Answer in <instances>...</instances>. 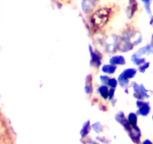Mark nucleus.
I'll use <instances>...</instances> for the list:
<instances>
[{
	"label": "nucleus",
	"instance_id": "obj_30",
	"mask_svg": "<svg viewBox=\"0 0 153 144\" xmlns=\"http://www.w3.org/2000/svg\"><path fill=\"white\" fill-rule=\"evenodd\" d=\"M149 25L150 26H153V15H152L149 19Z\"/></svg>",
	"mask_w": 153,
	"mask_h": 144
},
{
	"label": "nucleus",
	"instance_id": "obj_16",
	"mask_svg": "<svg viewBox=\"0 0 153 144\" xmlns=\"http://www.w3.org/2000/svg\"><path fill=\"white\" fill-rule=\"evenodd\" d=\"M102 71L106 74H113L116 72L117 70V66L113 65V64H105L101 68Z\"/></svg>",
	"mask_w": 153,
	"mask_h": 144
},
{
	"label": "nucleus",
	"instance_id": "obj_13",
	"mask_svg": "<svg viewBox=\"0 0 153 144\" xmlns=\"http://www.w3.org/2000/svg\"><path fill=\"white\" fill-rule=\"evenodd\" d=\"M93 79H92V76L91 74L88 75L86 78V81H85V92L87 93L88 94H91L94 92V87H93Z\"/></svg>",
	"mask_w": 153,
	"mask_h": 144
},
{
	"label": "nucleus",
	"instance_id": "obj_7",
	"mask_svg": "<svg viewBox=\"0 0 153 144\" xmlns=\"http://www.w3.org/2000/svg\"><path fill=\"white\" fill-rule=\"evenodd\" d=\"M100 0H82V10L86 14L92 13L98 4Z\"/></svg>",
	"mask_w": 153,
	"mask_h": 144
},
{
	"label": "nucleus",
	"instance_id": "obj_3",
	"mask_svg": "<svg viewBox=\"0 0 153 144\" xmlns=\"http://www.w3.org/2000/svg\"><path fill=\"white\" fill-rule=\"evenodd\" d=\"M136 106L137 108V110L136 112L137 115L141 116L143 117H146L150 113L151 106L150 104L148 101L137 100V101H136Z\"/></svg>",
	"mask_w": 153,
	"mask_h": 144
},
{
	"label": "nucleus",
	"instance_id": "obj_11",
	"mask_svg": "<svg viewBox=\"0 0 153 144\" xmlns=\"http://www.w3.org/2000/svg\"><path fill=\"white\" fill-rule=\"evenodd\" d=\"M91 129H92V128H91V122H90L89 120L87 122H85L84 123L83 125H82V129H81V130H80L81 137H82V139H85V138H86L87 136L89 135Z\"/></svg>",
	"mask_w": 153,
	"mask_h": 144
},
{
	"label": "nucleus",
	"instance_id": "obj_10",
	"mask_svg": "<svg viewBox=\"0 0 153 144\" xmlns=\"http://www.w3.org/2000/svg\"><path fill=\"white\" fill-rule=\"evenodd\" d=\"M109 63L113 65H124L126 64V62L125 57L121 55H117L113 56L109 60Z\"/></svg>",
	"mask_w": 153,
	"mask_h": 144
},
{
	"label": "nucleus",
	"instance_id": "obj_14",
	"mask_svg": "<svg viewBox=\"0 0 153 144\" xmlns=\"http://www.w3.org/2000/svg\"><path fill=\"white\" fill-rule=\"evenodd\" d=\"M117 81H118V83H119V85L122 88H126H126L128 87V84H129V80H128V78H127L126 76L123 73H121L119 75Z\"/></svg>",
	"mask_w": 153,
	"mask_h": 144
},
{
	"label": "nucleus",
	"instance_id": "obj_15",
	"mask_svg": "<svg viewBox=\"0 0 153 144\" xmlns=\"http://www.w3.org/2000/svg\"><path fill=\"white\" fill-rule=\"evenodd\" d=\"M97 91H98V92L100 93V96H101L104 100H107V99H108L109 88L108 87V86L101 85L98 88Z\"/></svg>",
	"mask_w": 153,
	"mask_h": 144
},
{
	"label": "nucleus",
	"instance_id": "obj_31",
	"mask_svg": "<svg viewBox=\"0 0 153 144\" xmlns=\"http://www.w3.org/2000/svg\"><path fill=\"white\" fill-rule=\"evenodd\" d=\"M152 122H153V114H152Z\"/></svg>",
	"mask_w": 153,
	"mask_h": 144
},
{
	"label": "nucleus",
	"instance_id": "obj_24",
	"mask_svg": "<svg viewBox=\"0 0 153 144\" xmlns=\"http://www.w3.org/2000/svg\"><path fill=\"white\" fill-rule=\"evenodd\" d=\"M142 41H143V37H142L141 34H138V35L137 34V36L134 38V41H133V44H134V46H137V45L141 44Z\"/></svg>",
	"mask_w": 153,
	"mask_h": 144
},
{
	"label": "nucleus",
	"instance_id": "obj_17",
	"mask_svg": "<svg viewBox=\"0 0 153 144\" xmlns=\"http://www.w3.org/2000/svg\"><path fill=\"white\" fill-rule=\"evenodd\" d=\"M131 62H132L135 64V65L138 66V67L146 62V58H145L144 57L139 56H137L136 53L133 54V55L131 56Z\"/></svg>",
	"mask_w": 153,
	"mask_h": 144
},
{
	"label": "nucleus",
	"instance_id": "obj_2",
	"mask_svg": "<svg viewBox=\"0 0 153 144\" xmlns=\"http://www.w3.org/2000/svg\"><path fill=\"white\" fill-rule=\"evenodd\" d=\"M131 87L133 88V96L137 100H143L150 97V93H152V92L148 90L143 84H138L134 82L131 83Z\"/></svg>",
	"mask_w": 153,
	"mask_h": 144
},
{
	"label": "nucleus",
	"instance_id": "obj_22",
	"mask_svg": "<svg viewBox=\"0 0 153 144\" xmlns=\"http://www.w3.org/2000/svg\"><path fill=\"white\" fill-rule=\"evenodd\" d=\"M118 85V81L117 80L115 79V78H109L107 86L110 87L111 88H116V87Z\"/></svg>",
	"mask_w": 153,
	"mask_h": 144
},
{
	"label": "nucleus",
	"instance_id": "obj_9",
	"mask_svg": "<svg viewBox=\"0 0 153 144\" xmlns=\"http://www.w3.org/2000/svg\"><path fill=\"white\" fill-rule=\"evenodd\" d=\"M138 9V3L137 0H128V7L126 9V14L128 19H131L134 16Z\"/></svg>",
	"mask_w": 153,
	"mask_h": 144
},
{
	"label": "nucleus",
	"instance_id": "obj_18",
	"mask_svg": "<svg viewBox=\"0 0 153 144\" xmlns=\"http://www.w3.org/2000/svg\"><path fill=\"white\" fill-rule=\"evenodd\" d=\"M128 80L133 79L134 76L137 74V69L133 68H127L126 70H124L122 72Z\"/></svg>",
	"mask_w": 153,
	"mask_h": 144
},
{
	"label": "nucleus",
	"instance_id": "obj_29",
	"mask_svg": "<svg viewBox=\"0 0 153 144\" xmlns=\"http://www.w3.org/2000/svg\"><path fill=\"white\" fill-rule=\"evenodd\" d=\"M149 45L151 46V47L153 48V34H152V36H151V39H150V43L149 44Z\"/></svg>",
	"mask_w": 153,
	"mask_h": 144
},
{
	"label": "nucleus",
	"instance_id": "obj_12",
	"mask_svg": "<svg viewBox=\"0 0 153 144\" xmlns=\"http://www.w3.org/2000/svg\"><path fill=\"white\" fill-rule=\"evenodd\" d=\"M137 56H142L144 55H151V54H153V48L151 47V46L149 44L145 45L143 47L140 48L136 52Z\"/></svg>",
	"mask_w": 153,
	"mask_h": 144
},
{
	"label": "nucleus",
	"instance_id": "obj_27",
	"mask_svg": "<svg viewBox=\"0 0 153 144\" xmlns=\"http://www.w3.org/2000/svg\"><path fill=\"white\" fill-rule=\"evenodd\" d=\"M97 142H101L102 143H108L107 139L105 137H101V136H97Z\"/></svg>",
	"mask_w": 153,
	"mask_h": 144
},
{
	"label": "nucleus",
	"instance_id": "obj_19",
	"mask_svg": "<svg viewBox=\"0 0 153 144\" xmlns=\"http://www.w3.org/2000/svg\"><path fill=\"white\" fill-rule=\"evenodd\" d=\"M136 112H130L127 116V120L129 122L131 125H137V121H138V117Z\"/></svg>",
	"mask_w": 153,
	"mask_h": 144
},
{
	"label": "nucleus",
	"instance_id": "obj_21",
	"mask_svg": "<svg viewBox=\"0 0 153 144\" xmlns=\"http://www.w3.org/2000/svg\"><path fill=\"white\" fill-rule=\"evenodd\" d=\"M144 4V8L146 9V11L148 14H152V9H151V3L152 0H140Z\"/></svg>",
	"mask_w": 153,
	"mask_h": 144
},
{
	"label": "nucleus",
	"instance_id": "obj_5",
	"mask_svg": "<svg viewBox=\"0 0 153 144\" xmlns=\"http://www.w3.org/2000/svg\"><path fill=\"white\" fill-rule=\"evenodd\" d=\"M134 46V45L131 40L123 38L121 36L118 37L117 50L122 52H127L132 50Z\"/></svg>",
	"mask_w": 153,
	"mask_h": 144
},
{
	"label": "nucleus",
	"instance_id": "obj_6",
	"mask_svg": "<svg viewBox=\"0 0 153 144\" xmlns=\"http://www.w3.org/2000/svg\"><path fill=\"white\" fill-rule=\"evenodd\" d=\"M127 133H128L130 139L134 144L141 143L142 132L140 128L137 126V125H131L129 130Z\"/></svg>",
	"mask_w": 153,
	"mask_h": 144
},
{
	"label": "nucleus",
	"instance_id": "obj_28",
	"mask_svg": "<svg viewBox=\"0 0 153 144\" xmlns=\"http://www.w3.org/2000/svg\"><path fill=\"white\" fill-rule=\"evenodd\" d=\"M140 144H153L152 141L151 140L149 139H145L143 140V141L141 142V143Z\"/></svg>",
	"mask_w": 153,
	"mask_h": 144
},
{
	"label": "nucleus",
	"instance_id": "obj_20",
	"mask_svg": "<svg viewBox=\"0 0 153 144\" xmlns=\"http://www.w3.org/2000/svg\"><path fill=\"white\" fill-rule=\"evenodd\" d=\"M93 130L96 132L97 134H101L103 131V126L102 125V124L99 122L94 123V124L91 125Z\"/></svg>",
	"mask_w": 153,
	"mask_h": 144
},
{
	"label": "nucleus",
	"instance_id": "obj_8",
	"mask_svg": "<svg viewBox=\"0 0 153 144\" xmlns=\"http://www.w3.org/2000/svg\"><path fill=\"white\" fill-rule=\"evenodd\" d=\"M115 120H116L117 122H118L123 126V128L126 131L128 132L129 130L131 125L128 122L127 118L126 117L123 112H119L118 113H117L116 116H115Z\"/></svg>",
	"mask_w": 153,
	"mask_h": 144
},
{
	"label": "nucleus",
	"instance_id": "obj_4",
	"mask_svg": "<svg viewBox=\"0 0 153 144\" xmlns=\"http://www.w3.org/2000/svg\"><path fill=\"white\" fill-rule=\"evenodd\" d=\"M89 51L91 53V64L99 68L102 64V56L97 50H94L91 45H89Z\"/></svg>",
	"mask_w": 153,
	"mask_h": 144
},
{
	"label": "nucleus",
	"instance_id": "obj_23",
	"mask_svg": "<svg viewBox=\"0 0 153 144\" xmlns=\"http://www.w3.org/2000/svg\"><path fill=\"white\" fill-rule=\"evenodd\" d=\"M149 66H150V62H146L143 63V64H141L140 66H139L138 71L140 72V73H142V74L145 73V72H146V70L149 68Z\"/></svg>",
	"mask_w": 153,
	"mask_h": 144
},
{
	"label": "nucleus",
	"instance_id": "obj_26",
	"mask_svg": "<svg viewBox=\"0 0 153 144\" xmlns=\"http://www.w3.org/2000/svg\"><path fill=\"white\" fill-rule=\"evenodd\" d=\"M115 94V88H110L108 92V99L112 100L114 98Z\"/></svg>",
	"mask_w": 153,
	"mask_h": 144
},
{
	"label": "nucleus",
	"instance_id": "obj_1",
	"mask_svg": "<svg viewBox=\"0 0 153 144\" xmlns=\"http://www.w3.org/2000/svg\"><path fill=\"white\" fill-rule=\"evenodd\" d=\"M112 10L108 7H102L93 13L91 16V23L96 30H101L110 20Z\"/></svg>",
	"mask_w": 153,
	"mask_h": 144
},
{
	"label": "nucleus",
	"instance_id": "obj_25",
	"mask_svg": "<svg viewBox=\"0 0 153 144\" xmlns=\"http://www.w3.org/2000/svg\"><path fill=\"white\" fill-rule=\"evenodd\" d=\"M109 76H108L107 75H102L100 76V82H101L102 85H105L107 86L108 82V80H109Z\"/></svg>",
	"mask_w": 153,
	"mask_h": 144
}]
</instances>
